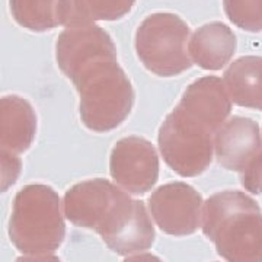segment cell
<instances>
[{
    "label": "cell",
    "instance_id": "cell-1",
    "mask_svg": "<svg viewBox=\"0 0 262 262\" xmlns=\"http://www.w3.org/2000/svg\"><path fill=\"white\" fill-rule=\"evenodd\" d=\"M56 58L80 96L86 128L108 133L127 120L136 95L105 29L96 25L67 28L57 39Z\"/></svg>",
    "mask_w": 262,
    "mask_h": 262
},
{
    "label": "cell",
    "instance_id": "cell-2",
    "mask_svg": "<svg viewBox=\"0 0 262 262\" xmlns=\"http://www.w3.org/2000/svg\"><path fill=\"white\" fill-rule=\"evenodd\" d=\"M201 227L227 262H262V210L245 192L223 191L210 196Z\"/></svg>",
    "mask_w": 262,
    "mask_h": 262
},
{
    "label": "cell",
    "instance_id": "cell-3",
    "mask_svg": "<svg viewBox=\"0 0 262 262\" xmlns=\"http://www.w3.org/2000/svg\"><path fill=\"white\" fill-rule=\"evenodd\" d=\"M66 233L60 196L51 187L31 184L19 191L10 215L9 236L24 253L42 255L57 251Z\"/></svg>",
    "mask_w": 262,
    "mask_h": 262
},
{
    "label": "cell",
    "instance_id": "cell-4",
    "mask_svg": "<svg viewBox=\"0 0 262 262\" xmlns=\"http://www.w3.org/2000/svg\"><path fill=\"white\" fill-rule=\"evenodd\" d=\"M215 131L179 105L159 130V149L169 168L181 177H196L211 163Z\"/></svg>",
    "mask_w": 262,
    "mask_h": 262
},
{
    "label": "cell",
    "instance_id": "cell-5",
    "mask_svg": "<svg viewBox=\"0 0 262 262\" xmlns=\"http://www.w3.org/2000/svg\"><path fill=\"white\" fill-rule=\"evenodd\" d=\"M189 27L175 13H153L136 32V53L153 75L173 77L191 69Z\"/></svg>",
    "mask_w": 262,
    "mask_h": 262
},
{
    "label": "cell",
    "instance_id": "cell-6",
    "mask_svg": "<svg viewBox=\"0 0 262 262\" xmlns=\"http://www.w3.org/2000/svg\"><path fill=\"white\" fill-rule=\"evenodd\" d=\"M95 232L118 255L140 252L155 242V227L146 206L127 192L118 196Z\"/></svg>",
    "mask_w": 262,
    "mask_h": 262
},
{
    "label": "cell",
    "instance_id": "cell-7",
    "mask_svg": "<svg viewBox=\"0 0 262 262\" xmlns=\"http://www.w3.org/2000/svg\"><path fill=\"white\" fill-rule=\"evenodd\" d=\"M113 179L131 194H146L159 178V156L155 146L140 136H128L115 143L110 156Z\"/></svg>",
    "mask_w": 262,
    "mask_h": 262
},
{
    "label": "cell",
    "instance_id": "cell-8",
    "mask_svg": "<svg viewBox=\"0 0 262 262\" xmlns=\"http://www.w3.org/2000/svg\"><path fill=\"white\" fill-rule=\"evenodd\" d=\"M156 225L172 236L192 234L201 225L203 196L185 182H170L158 188L149 198Z\"/></svg>",
    "mask_w": 262,
    "mask_h": 262
},
{
    "label": "cell",
    "instance_id": "cell-9",
    "mask_svg": "<svg viewBox=\"0 0 262 262\" xmlns=\"http://www.w3.org/2000/svg\"><path fill=\"white\" fill-rule=\"evenodd\" d=\"M261 150L259 125L251 118L236 115L215 131V158L225 169L242 173Z\"/></svg>",
    "mask_w": 262,
    "mask_h": 262
},
{
    "label": "cell",
    "instance_id": "cell-10",
    "mask_svg": "<svg viewBox=\"0 0 262 262\" xmlns=\"http://www.w3.org/2000/svg\"><path fill=\"white\" fill-rule=\"evenodd\" d=\"M37 130L32 106L19 96H5L0 108L2 155L18 156L31 146Z\"/></svg>",
    "mask_w": 262,
    "mask_h": 262
},
{
    "label": "cell",
    "instance_id": "cell-11",
    "mask_svg": "<svg viewBox=\"0 0 262 262\" xmlns=\"http://www.w3.org/2000/svg\"><path fill=\"white\" fill-rule=\"evenodd\" d=\"M188 51L192 63L204 70L223 69L236 51V37L222 22L203 25L189 38Z\"/></svg>",
    "mask_w": 262,
    "mask_h": 262
},
{
    "label": "cell",
    "instance_id": "cell-12",
    "mask_svg": "<svg viewBox=\"0 0 262 262\" xmlns=\"http://www.w3.org/2000/svg\"><path fill=\"white\" fill-rule=\"evenodd\" d=\"M223 82L232 102L262 111V57L237 58L226 70Z\"/></svg>",
    "mask_w": 262,
    "mask_h": 262
},
{
    "label": "cell",
    "instance_id": "cell-13",
    "mask_svg": "<svg viewBox=\"0 0 262 262\" xmlns=\"http://www.w3.org/2000/svg\"><path fill=\"white\" fill-rule=\"evenodd\" d=\"M136 0H63V25L67 28L94 25L96 20H118Z\"/></svg>",
    "mask_w": 262,
    "mask_h": 262
},
{
    "label": "cell",
    "instance_id": "cell-14",
    "mask_svg": "<svg viewBox=\"0 0 262 262\" xmlns=\"http://www.w3.org/2000/svg\"><path fill=\"white\" fill-rule=\"evenodd\" d=\"M10 12L22 28L34 32L63 25V0H10Z\"/></svg>",
    "mask_w": 262,
    "mask_h": 262
},
{
    "label": "cell",
    "instance_id": "cell-15",
    "mask_svg": "<svg viewBox=\"0 0 262 262\" xmlns=\"http://www.w3.org/2000/svg\"><path fill=\"white\" fill-rule=\"evenodd\" d=\"M226 16L237 28L262 31V0H223Z\"/></svg>",
    "mask_w": 262,
    "mask_h": 262
},
{
    "label": "cell",
    "instance_id": "cell-16",
    "mask_svg": "<svg viewBox=\"0 0 262 262\" xmlns=\"http://www.w3.org/2000/svg\"><path fill=\"white\" fill-rule=\"evenodd\" d=\"M241 184L252 194H262V150L241 173Z\"/></svg>",
    "mask_w": 262,
    "mask_h": 262
},
{
    "label": "cell",
    "instance_id": "cell-17",
    "mask_svg": "<svg viewBox=\"0 0 262 262\" xmlns=\"http://www.w3.org/2000/svg\"><path fill=\"white\" fill-rule=\"evenodd\" d=\"M16 262H61L57 256L50 255V253H42V255H32V256H20Z\"/></svg>",
    "mask_w": 262,
    "mask_h": 262
},
{
    "label": "cell",
    "instance_id": "cell-18",
    "mask_svg": "<svg viewBox=\"0 0 262 262\" xmlns=\"http://www.w3.org/2000/svg\"><path fill=\"white\" fill-rule=\"evenodd\" d=\"M124 262H162V261H160L156 255H151V253H143V255L130 256V258H127Z\"/></svg>",
    "mask_w": 262,
    "mask_h": 262
}]
</instances>
